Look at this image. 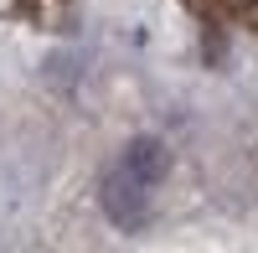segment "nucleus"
Segmentation results:
<instances>
[{
	"instance_id": "nucleus-1",
	"label": "nucleus",
	"mask_w": 258,
	"mask_h": 253,
	"mask_svg": "<svg viewBox=\"0 0 258 253\" xmlns=\"http://www.w3.org/2000/svg\"><path fill=\"white\" fill-rule=\"evenodd\" d=\"M165 171H170V155L160 140H135L124 145L119 160L103 171V186H98V202L109 212L114 227H145L150 222V207H155L160 186H165Z\"/></svg>"
}]
</instances>
